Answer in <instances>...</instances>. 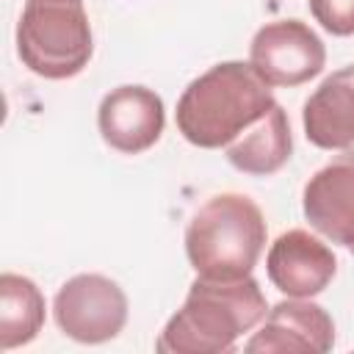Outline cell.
I'll list each match as a JSON object with an SVG mask.
<instances>
[{"mask_svg": "<svg viewBox=\"0 0 354 354\" xmlns=\"http://www.w3.org/2000/svg\"><path fill=\"white\" fill-rule=\"evenodd\" d=\"M277 105L271 86L252 64L224 61L188 83L177 100V130L202 149L232 144Z\"/></svg>", "mask_w": 354, "mask_h": 354, "instance_id": "6da1fadb", "label": "cell"}, {"mask_svg": "<svg viewBox=\"0 0 354 354\" xmlns=\"http://www.w3.org/2000/svg\"><path fill=\"white\" fill-rule=\"evenodd\" d=\"M266 318V296L252 277H196L183 307L166 321L155 348L171 354L230 351L243 332Z\"/></svg>", "mask_w": 354, "mask_h": 354, "instance_id": "7a4b0ae2", "label": "cell"}, {"mask_svg": "<svg viewBox=\"0 0 354 354\" xmlns=\"http://www.w3.org/2000/svg\"><path fill=\"white\" fill-rule=\"evenodd\" d=\"M266 246V218L243 194L210 196L188 221L185 254L199 277L241 279Z\"/></svg>", "mask_w": 354, "mask_h": 354, "instance_id": "3957f363", "label": "cell"}, {"mask_svg": "<svg viewBox=\"0 0 354 354\" xmlns=\"http://www.w3.org/2000/svg\"><path fill=\"white\" fill-rule=\"evenodd\" d=\"M91 25L83 0H25L17 22V55L39 77L66 80L91 58Z\"/></svg>", "mask_w": 354, "mask_h": 354, "instance_id": "277c9868", "label": "cell"}, {"mask_svg": "<svg viewBox=\"0 0 354 354\" xmlns=\"http://www.w3.org/2000/svg\"><path fill=\"white\" fill-rule=\"evenodd\" d=\"M53 315L66 337L88 346L105 343L124 329L127 296L102 274H77L55 293Z\"/></svg>", "mask_w": 354, "mask_h": 354, "instance_id": "5b68a950", "label": "cell"}, {"mask_svg": "<svg viewBox=\"0 0 354 354\" xmlns=\"http://www.w3.org/2000/svg\"><path fill=\"white\" fill-rule=\"evenodd\" d=\"M326 61L324 41L301 19H277L263 25L249 47L252 69L271 88H293L321 75Z\"/></svg>", "mask_w": 354, "mask_h": 354, "instance_id": "8992f818", "label": "cell"}, {"mask_svg": "<svg viewBox=\"0 0 354 354\" xmlns=\"http://www.w3.org/2000/svg\"><path fill=\"white\" fill-rule=\"evenodd\" d=\"M102 141L124 155L149 149L166 124L163 100L147 86H119L108 91L97 111Z\"/></svg>", "mask_w": 354, "mask_h": 354, "instance_id": "52a82bcc", "label": "cell"}, {"mask_svg": "<svg viewBox=\"0 0 354 354\" xmlns=\"http://www.w3.org/2000/svg\"><path fill=\"white\" fill-rule=\"evenodd\" d=\"M301 207L313 230L354 254V149L332 158L307 180Z\"/></svg>", "mask_w": 354, "mask_h": 354, "instance_id": "ba28073f", "label": "cell"}, {"mask_svg": "<svg viewBox=\"0 0 354 354\" xmlns=\"http://www.w3.org/2000/svg\"><path fill=\"white\" fill-rule=\"evenodd\" d=\"M266 271L277 290L293 299H310L332 282L337 260L332 249L307 230H288L271 243Z\"/></svg>", "mask_w": 354, "mask_h": 354, "instance_id": "9c48e42d", "label": "cell"}, {"mask_svg": "<svg viewBox=\"0 0 354 354\" xmlns=\"http://www.w3.org/2000/svg\"><path fill=\"white\" fill-rule=\"evenodd\" d=\"M335 346V324L329 313L304 299L279 301L263 318L260 332L243 346L249 354H277V351H310L326 354Z\"/></svg>", "mask_w": 354, "mask_h": 354, "instance_id": "30bf717a", "label": "cell"}, {"mask_svg": "<svg viewBox=\"0 0 354 354\" xmlns=\"http://www.w3.org/2000/svg\"><path fill=\"white\" fill-rule=\"evenodd\" d=\"M304 136L318 149H348L354 144V66L332 72L304 102Z\"/></svg>", "mask_w": 354, "mask_h": 354, "instance_id": "8fae6325", "label": "cell"}, {"mask_svg": "<svg viewBox=\"0 0 354 354\" xmlns=\"http://www.w3.org/2000/svg\"><path fill=\"white\" fill-rule=\"evenodd\" d=\"M224 149H227V160L243 174L266 177L279 171L293 152L290 124L282 105H274L257 124H252Z\"/></svg>", "mask_w": 354, "mask_h": 354, "instance_id": "7c38bea8", "label": "cell"}, {"mask_svg": "<svg viewBox=\"0 0 354 354\" xmlns=\"http://www.w3.org/2000/svg\"><path fill=\"white\" fill-rule=\"evenodd\" d=\"M44 324V296L33 279L19 274L0 277V348L30 343Z\"/></svg>", "mask_w": 354, "mask_h": 354, "instance_id": "4fadbf2b", "label": "cell"}, {"mask_svg": "<svg viewBox=\"0 0 354 354\" xmlns=\"http://www.w3.org/2000/svg\"><path fill=\"white\" fill-rule=\"evenodd\" d=\"M310 11L332 36L354 33V0H310Z\"/></svg>", "mask_w": 354, "mask_h": 354, "instance_id": "5bb4252c", "label": "cell"}]
</instances>
